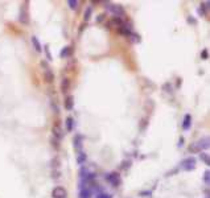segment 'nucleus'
<instances>
[{"instance_id": "nucleus-1", "label": "nucleus", "mask_w": 210, "mask_h": 198, "mask_svg": "<svg viewBox=\"0 0 210 198\" xmlns=\"http://www.w3.org/2000/svg\"><path fill=\"white\" fill-rule=\"evenodd\" d=\"M196 165H197L196 157L190 156V157H186V159L182 160L181 164H180V168H181V170H184V172H190V170L196 169Z\"/></svg>"}, {"instance_id": "nucleus-2", "label": "nucleus", "mask_w": 210, "mask_h": 198, "mask_svg": "<svg viewBox=\"0 0 210 198\" xmlns=\"http://www.w3.org/2000/svg\"><path fill=\"white\" fill-rule=\"evenodd\" d=\"M106 8H107V11H110L112 15H115V17H122V16H124L126 15L124 8L119 4H114V3L107 2L106 3Z\"/></svg>"}, {"instance_id": "nucleus-3", "label": "nucleus", "mask_w": 210, "mask_h": 198, "mask_svg": "<svg viewBox=\"0 0 210 198\" xmlns=\"http://www.w3.org/2000/svg\"><path fill=\"white\" fill-rule=\"evenodd\" d=\"M106 180H107L110 184H111L112 186H119L122 184V178H120V174L118 172H112V173H108L106 174Z\"/></svg>"}, {"instance_id": "nucleus-4", "label": "nucleus", "mask_w": 210, "mask_h": 198, "mask_svg": "<svg viewBox=\"0 0 210 198\" xmlns=\"http://www.w3.org/2000/svg\"><path fill=\"white\" fill-rule=\"evenodd\" d=\"M52 131H53V138L57 139L58 142H61V140H62V138H64V129H62V127H61V124L60 123L53 124Z\"/></svg>"}, {"instance_id": "nucleus-5", "label": "nucleus", "mask_w": 210, "mask_h": 198, "mask_svg": "<svg viewBox=\"0 0 210 198\" xmlns=\"http://www.w3.org/2000/svg\"><path fill=\"white\" fill-rule=\"evenodd\" d=\"M52 196H53V198H66L67 192L64 186H56L52 192Z\"/></svg>"}, {"instance_id": "nucleus-6", "label": "nucleus", "mask_w": 210, "mask_h": 198, "mask_svg": "<svg viewBox=\"0 0 210 198\" xmlns=\"http://www.w3.org/2000/svg\"><path fill=\"white\" fill-rule=\"evenodd\" d=\"M196 144L198 145L201 152H205L210 147V139L208 138V136H205V138H202V139L198 140V142H196Z\"/></svg>"}, {"instance_id": "nucleus-7", "label": "nucleus", "mask_w": 210, "mask_h": 198, "mask_svg": "<svg viewBox=\"0 0 210 198\" xmlns=\"http://www.w3.org/2000/svg\"><path fill=\"white\" fill-rule=\"evenodd\" d=\"M19 21L22 22V24H28V22H29V17H28V9H26V7H24V8H21V11H20V15H19Z\"/></svg>"}, {"instance_id": "nucleus-8", "label": "nucleus", "mask_w": 210, "mask_h": 198, "mask_svg": "<svg viewBox=\"0 0 210 198\" xmlns=\"http://www.w3.org/2000/svg\"><path fill=\"white\" fill-rule=\"evenodd\" d=\"M64 104H65V110H67V111H71V110H73V107H74V97H73V95H67V97L65 98Z\"/></svg>"}, {"instance_id": "nucleus-9", "label": "nucleus", "mask_w": 210, "mask_h": 198, "mask_svg": "<svg viewBox=\"0 0 210 198\" xmlns=\"http://www.w3.org/2000/svg\"><path fill=\"white\" fill-rule=\"evenodd\" d=\"M124 25H126L124 21L122 20L120 17H114V19H111V20L108 21V26H116L118 29L122 28V26H124Z\"/></svg>"}, {"instance_id": "nucleus-10", "label": "nucleus", "mask_w": 210, "mask_h": 198, "mask_svg": "<svg viewBox=\"0 0 210 198\" xmlns=\"http://www.w3.org/2000/svg\"><path fill=\"white\" fill-rule=\"evenodd\" d=\"M60 89L61 91L65 94V93H67L69 89H70V79H69L67 77H65L62 81H61V85H60Z\"/></svg>"}, {"instance_id": "nucleus-11", "label": "nucleus", "mask_w": 210, "mask_h": 198, "mask_svg": "<svg viewBox=\"0 0 210 198\" xmlns=\"http://www.w3.org/2000/svg\"><path fill=\"white\" fill-rule=\"evenodd\" d=\"M190 127H192V115H190V114H186L184 116V120H182V128H184L185 131H188Z\"/></svg>"}, {"instance_id": "nucleus-12", "label": "nucleus", "mask_w": 210, "mask_h": 198, "mask_svg": "<svg viewBox=\"0 0 210 198\" xmlns=\"http://www.w3.org/2000/svg\"><path fill=\"white\" fill-rule=\"evenodd\" d=\"M32 44H33V48H34V50H36L37 53H41L43 52V45H41V43H40V40L37 39L36 36H32Z\"/></svg>"}, {"instance_id": "nucleus-13", "label": "nucleus", "mask_w": 210, "mask_h": 198, "mask_svg": "<svg viewBox=\"0 0 210 198\" xmlns=\"http://www.w3.org/2000/svg\"><path fill=\"white\" fill-rule=\"evenodd\" d=\"M82 140H83V138L81 135H77L74 138V148H75V151L82 152Z\"/></svg>"}, {"instance_id": "nucleus-14", "label": "nucleus", "mask_w": 210, "mask_h": 198, "mask_svg": "<svg viewBox=\"0 0 210 198\" xmlns=\"http://www.w3.org/2000/svg\"><path fill=\"white\" fill-rule=\"evenodd\" d=\"M44 79L48 83H50L54 81V73L50 70V69H46V70H44Z\"/></svg>"}, {"instance_id": "nucleus-15", "label": "nucleus", "mask_w": 210, "mask_h": 198, "mask_svg": "<svg viewBox=\"0 0 210 198\" xmlns=\"http://www.w3.org/2000/svg\"><path fill=\"white\" fill-rule=\"evenodd\" d=\"M71 56V48L70 46H65L62 50L60 52V57L61 58H67V57Z\"/></svg>"}, {"instance_id": "nucleus-16", "label": "nucleus", "mask_w": 210, "mask_h": 198, "mask_svg": "<svg viewBox=\"0 0 210 198\" xmlns=\"http://www.w3.org/2000/svg\"><path fill=\"white\" fill-rule=\"evenodd\" d=\"M65 123H66V131L67 132H71L73 131V127H74V119L71 116H67L66 120H65Z\"/></svg>"}, {"instance_id": "nucleus-17", "label": "nucleus", "mask_w": 210, "mask_h": 198, "mask_svg": "<svg viewBox=\"0 0 210 198\" xmlns=\"http://www.w3.org/2000/svg\"><path fill=\"white\" fill-rule=\"evenodd\" d=\"M79 198H91V189L83 188L79 192Z\"/></svg>"}, {"instance_id": "nucleus-18", "label": "nucleus", "mask_w": 210, "mask_h": 198, "mask_svg": "<svg viewBox=\"0 0 210 198\" xmlns=\"http://www.w3.org/2000/svg\"><path fill=\"white\" fill-rule=\"evenodd\" d=\"M86 160H87V155L83 153V152H79L78 156H77V162L79 165H83V164L86 162Z\"/></svg>"}, {"instance_id": "nucleus-19", "label": "nucleus", "mask_w": 210, "mask_h": 198, "mask_svg": "<svg viewBox=\"0 0 210 198\" xmlns=\"http://www.w3.org/2000/svg\"><path fill=\"white\" fill-rule=\"evenodd\" d=\"M200 160L206 165H210V159H209V155L206 152H200Z\"/></svg>"}, {"instance_id": "nucleus-20", "label": "nucleus", "mask_w": 210, "mask_h": 198, "mask_svg": "<svg viewBox=\"0 0 210 198\" xmlns=\"http://www.w3.org/2000/svg\"><path fill=\"white\" fill-rule=\"evenodd\" d=\"M78 4H79L78 0H69V2H67V5H69V8H70V9H77Z\"/></svg>"}, {"instance_id": "nucleus-21", "label": "nucleus", "mask_w": 210, "mask_h": 198, "mask_svg": "<svg viewBox=\"0 0 210 198\" xmlns=\"http://www.w3.org/2000/svg\"><path fill=\"white\" fill-rule=\"evenodd\" d=\"M189 152L190 153H200V148H198V145L196 143H193V144H190L189 145Z\"/></svg>"}, {"instance_id": "nucleus-22", "label": "nucleus", "mask_w": 210, "mask_h": 198, "mask_svg": "<svg viewBox=\"0 0 210 198\" xmlns=\"http://www.w3.org/2000/svg\"><path fill=\"white\" fill-rule=\"evenodd\" d=\"M91 13H93V9H91V7H87L86 11H85V16H83V19H85V21H89V20H90Z\"/></svg>"}, {"instance_id": "nucleus-23", "label": "nucleus", "mask_w": 210, "mask_h": 198, "mask_svg": "<svg viewBox=\"0 0 210 198\" xmlns=\"http://www.w3.org/2000/svg\"><path fill=\"white\" fill-rule=\"evenodd\" d=\"M202 180H204V184L205 185H209L210 184V172H209V170H205L204 178H202Z\"/></svg>"}, {"instance_id": "nucleus-24", "label": "nucleus", "mask_w": 210, "mask_h": 198, "mask_svg": "<svg viewBox=\"0 0 210 198\" xmlns=\"http://www.w3.org/2000/svg\"><path fill=\"white\" fill-rule=\"evenodd\" d=\"M128 39L131 40L132 43H140V36L136 35V33H131V36H129Z\"/></svg>"}, {"instance_id": "nucleus-25", "label": "nucleus", "mask_w": 210, "mask_h": 198, "mask_svg": "<svg viewBox=\"0 0 210 198\" xmlns=\"http://www.w3.org/2000/svg\"><path fill=\"white\" fill-rule=\"evenodd\" d=\"M97 198H112V196L108 193H105V192H99L97 194Z\"/></svg>"}, {"instance_id": "nucleus-26", "label": "nucleus", "mask_w": 210, "mask_h": 198, "mask_svg": "<svg viewBox=\"0 0 210 198\" xmlns=\"http://www.w3.org/2000/svg\"><path fill=\"white\" fill-rule=\"evenodd\" d=\"M50 142H52V145L56 148V151H58V149H60V142H58V140L54 139V138H52Z\"/></svg>"}, {"instance_id": "nucleus-27", "label": "nucleus", "mask_w": 210, "mask_h": 198, "mask_svg": "<svg viewBox=\"0 0 210 198\" xmlns=\"http://www.w3.org/2000/svg\"><path fill=\"white\" fill-rule=\"evenodd\" d=\"M201 58L202 60H208L209 58V50L208 49H204V50L201 52Z\"/></svg>"}, {"instance_id": "nucleus-28", "label": "nucleus", "mask_w": 210, "mask_h": 198, "mask_svg": "<svg viewBox=\"0 0 210 198\" xmlns=\"http://www.w3.org/2000/svg\"><path fill=\"white\" fill-rule=\"evenodd\" d=\"M44 50H45V53H46L48 60H49V61H52L53 58H52V54H50V50H49V46H48V45H45V46H44Z\"/></svg>"}, {"instance_id": "nucleus-29", "label": "nucleus", "mask_w": 210, "mask_h": 198, "mask_svg": "<svg viewBox=\"0 0 210 198\" xmlns=\"http://www.w3.org/2000/svg\"><path fill=\"white\" fill-rule=\"evenodd\" d=\"M129 168V166H131V161H127V160H126V161H123V165H122V168L123 169H126V168Z\"/></svg>"}, {"instance_id": "nucleus-30", "label": "nucleus", "mask_w": 210, "mask_h": 198, "mask_svg": "<svg viewBox=\"0 0 210 198\" xmlns=\"http://www.w3.org/2000/svg\"><path fill=\"white\" fill-rule=\"evenodd\" d=\"M188 22H190V24H194L196 25L197 24V20L194 17H188Z\"/></svg>"}, {"instance_id": "nucleus-31", "label": "nucleus", "mask_w": 210, "mask_h": 198, "mask_svg": "<svg viewBox=\"0 0 210 198\" xmlns=\"http://www.w3.org/2000/svg\"><path fill=\"white\" fill-rule=\"evenodd\" d=\"M103 19H105V15H99V17L97 19V22H102Z\"/></svg>"}, {"instance_id": "nucleus-32", "label": "nucleus", "mask_w": 210, "mask_h": 198, "mask_svg": "<svg viewBox=\"0 0 210 198\" xmlns=\"http://www.w3.org/2000/svg\"><path fill=\"white\" fill-rule=\"evenodd\" d=\"M184 144V138H180V143H178V147H181Z\"/></svg>"}, {"instance_id": "nucleus-33", "label": "nucleus", "mask_w": 210, "mask_h": 198, "mask_svg": "<svg viewBox=\"0 0 210 198\" xmlns=\"http://www.w3.org/2000/svg\"><path fill=\"white\" fill-rule=\"evenodd\" d=\"M205 198H210V197H209V196H206V197H205Z\"/></svg>"}]
</instances>
